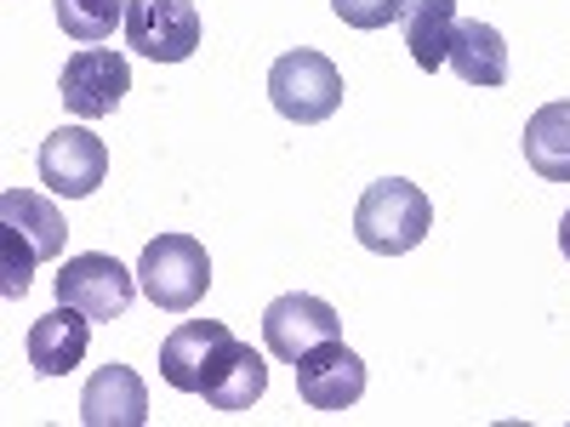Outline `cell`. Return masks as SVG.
<instances>
[{"label": "cell", "instance_id": "1", "mask_svg": "<svg viewBox=\"0 0 570 427\" xmlns=\"http://www.w3.org/2000/svg\"><path fill=\"white\" fill-rule=\"evenodd\" d=\"M428 228H434V206L416 182L405 177H383L371 182L360 206H354V240L376 257H405L428 240Z\"/></svg>", "mask_w": 570, "mask_h": 427}, {"label": "cell", "instance_id": "2", "mask_svg": "<svg viewBox=\"0 0 570 427\" xmlns=\"http://www.w3.org/2000/svg\"><path fill=\"white\" fill-rule=\"evenodd\" d=\"M137 285L160 314H188L212 291V257L195 234H160L137 257Z\"/></svg>", "mask_w": 570, "mask_h": 427}, {"label": "cell", "instance_id": "3", "mask_svg": "<svg viewBox=\"0 0 570 427\" xmlns=\"http://www.w3.org/2000/svg\"><path fill=\"white\" fill-rule=\"evenodd\" d=\"M268 103L292 126H320L343 109V69L325 52L297 46V52L274 58V69H268Z\"/></svg>", "mask_w": 570, "mask_h": 427}, {"label": "cell", "instance_id": "4", "mask_svg": "<svg viewBox=\"0 0 570 427\" xmlns=\"http://www.w3.org/2000/svg\"><path fill=\"white\" fill-rule=\"evenodd\" d=\"M131 297H137V274L120 257H109V251H80L58 274V302L80 308L91 325L120 319L131 308Z\"/></svg>", "mask_w": 570, "mask_h": 427}, {"label": "cell", "instance_id": "5", "mask_svg": "<svg viewBox=\"0 0 570 427\" xmlns=\"http://www.w3.org/2000/svg\"><path fill=\"white\" fill-rule=\"evenodd\" d=\"M126 46L149 63H183L200 46L195 0H126Z\"/></svg>", "mask_w": 570, "mask_h": 427}, {"label": "cell", "instance_id": "6", "mask_svg": "<svg viewBox=\"0 0 570 427\" xmlns=\"http://www.w3.org/2000/svg\"><path fill=\"white\" fill-rule=\"evenodd\" d=\"M131 91V63L115 52V46H86V52H75L58 75V98L69 103V115L80 120H104L126 103Z\"/></svg>", "mask_w": 570, "mask_h": 427}, {"label": "cell", "instance_id": "7", "mask_svg": "<svg viewBox=\"0 0 570 427\" xmlns=\"http://www.w3.org/2000/svg\"><path fill=\"white\" fill-rule=\"evenodd\" d=\"M40 182L52 188V195L63 200H86V195H98L104 177H109V149H104V137L98 131H86V126H63L40 142V160H35Z\"/></svg>", "mask_w": 570, "mask_h": 427}, {"label": "cell", "instance_id": "8", "mask_svg": "<svg viewBox=\"0 0 570 427\" xmlns=\"http://www.w3.org/2000/svg\"><path fill=\"white\" fill-rule=\"evenodd\" d=\"M343 337V319L325 297H308V291H285L263 308V348L285 365H297L308 348Z\"/></svg>", "mask_w": 570, "mask_h": 427}, {"label": "cell", "instance_id": "9", "mask_svg": "<svg viewBox=\"0 0 570 427\" xmlns=\"http://www.w3.org/2000/svg\"><path fill=\"white\" fill-rule=\"evenodd\" d=\"M292 370H297V394H303L308 410H348L365 394V359L343 337L308 348Z\"/></svg>", "mask_w": 570, "mask_h": 427}, {"label": "cell", "instance_id": "10", "mask_svg": "<svg viewBox=\"0 0 570 427\" xmlns=\"http://www.w3.org/2000/svg\"><path fill=\"white\" fill-rule=\"evenodd\" d=\"M234 337V330L223 319H183L171 337L160 342V376H166V388L177 394H200L206 388V370L217 359V348Z\"/></svg>", "mask_w": 570, "mask_h": 427}, {"label": "cell", "instance_id": "11", "mask_svg": "<svg viewBox=\"0 0 570 427\" xmlns=\"http://www.w3.org/2000/svg\"><path fill=\"white\" fill-rule=\"evenodd\" d=\"M263 394H268V365H263V354H257L252 342H240V337H228V342L217 348L212 370H206L200 399H206L212 410H252Z\"/></svg>", "mask_w": 570, "mask_h": 427}, {"label": "cell", "instance_id": "12", "mask_svg": "<svg viewBox=\"0 0 570 427\" xmlns=\"http://www.w3.org/2000/svg\"><path fill=\"white\" fill-rule=\"evenodd\" d=\"M80 421L86 427H142L149 421V388L131 365H104L80 394Z\"/></svg>", "mask_w": 570, "mask_h": 427}, {"label": "cell", "instance_id": "13", "mask_svg": "<svg viewBox=\"0 0 570 427\" xmlns=\"http://www.w3.org/2000/svg\"><path fill=\"white\" fill-rule=\"evenodd\" d=\"M86 342H91V319L80 308L58 302L52 314H40L29 325V365L40 376H69L86 359Z\"/></svg>", "mask_w": 570, "mask_h": 427}, {"label": "cell", "instance_id": "14", "mask_svg": "<svg viewBox=\"0 0 570 427\" xmlns=\"http://www.w3.org/2000/svg\"><path fill=\"white\" fill-rule=\"evenodd\" d=\"M0 228H12L40 262H52L63 251V240H69L63 211L46 195H35V188H7V195H0Z\"/></svg>", "mask_w": 570, "mask_h": 427}, {"label": "cell", "instance_id": "15", "mask_svg": "<svg viewBox=\"0 0 570 427\" xmlns=\"http://www.w3.org/2000/svg\"><path fill=\"white\" fill-rule=\"evenodd\" d=\"M451 69H456V80H468V86H502L508 80V40H502V29L497 23H480V18H456V29H451V58H445Z\"/></svg>", "mask_w": 570, "mask_h": 427}, {"label": "cell", "instance_id": "16", "mask_svg": "<svg viewBox=\"0 0 570 427\" xmlns=\"http://www.w3.org/2000/svg\"><path fill=\"white\" fill-rule=\"evenodd\" d=\"M519 149H525V166L542 182H570V103H542L525 120Z\"/></svg>", "mask_w": 570, "mask_h": 427}, {"label": "cell", "instance_id": "17", "mask_svg": "<svg viewBox=\"0 0 570 427\" xmlns=\"http://www.w3.org/2000/svg\"><path fill=\"white\" fill-rule=\"evenodd\" d=\"M405 46H411V63L416 69H445L451 58V29H456V0H411L405 7Z\"/></svg>", "mask_w": 570, "mask_h": 427}, {"label": "cell", "instance_id": "18", "mask_svg": "<svg viewBox=\"0 0 570 427\" xmlns=\"http://www.w3.org/2000/svg\"><path fill=\"white\" fill-rule=\"evenodd\" d=\"M58 29L80 46H104L126 29V0H58Z\"/></svg>", "mask_w": 570, "mask_h": 427}, {"label": "cell", "instance_id": "19", "mask_svg": "<svg viewBox=\"0 0 570 427\" xmlns=\"http://www.w3.org/2000/svg\"><path fill=\"white\" fill-rule=\"evenodd\" d=\"M411 0H331V12H337L348 29H389L405 18Z\"/></svg>", "mask_w": 570, "mask_h": 427}, {"label": "cell", "instance_id": "20", "mask_svg": "<svg viewBox=\"0 0 570 427\" xmlns=\"http://www.w3.org/2000/svg\"><path fill=\"white\" fill-rule=\"evenodd\" d=\"M559 251L570 257V211H564V222H559Z\"/></svg>", "mask_w": 570, "mask_h": 427}]
</instances>
